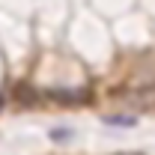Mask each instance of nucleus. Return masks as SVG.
<instances>
[{
  "instance_id": "f257e3e1",
  "label": "nucleus",
  "mask_w": 155,
  "mask_h": 155,
  "mask_svg": "<svg viewBox=\"0 0 155 155\" xmlns=\"http://www.w3.org/2000/svg\"><path fill=\"white\" fill-rule=\"evenodd\" d=\"M122 104L131 107V110H152V107H155V84L122 93Z\"/></svg>"
},
{
  "instance_id": "f03ea898",
  "label": "nucleus",
  "mask_w": 155,
  "mask_h": 155,
  "mask_svg": "<svg viewBox=\"0 0 155 155\" xmlns=\"http://www.w3.org/2000/svg\"><path fill=\"white\" fill-rule=\"evenodd\" d=\"M110 125H131V116H107Z\"/></svg>"
}]
</instances>
